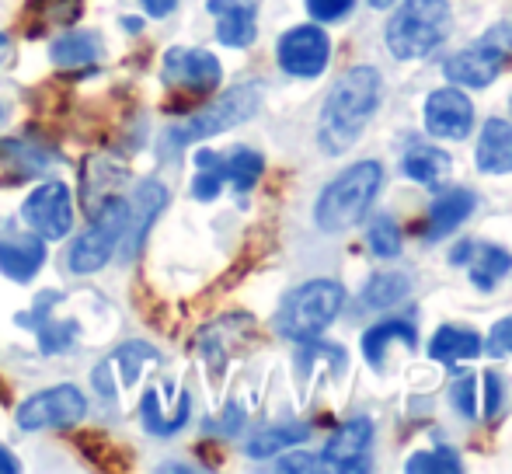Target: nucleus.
<instances>
[{
	"instance_id": "1",
	"label": "nucleus",
	"mask_w": 512,
	"mask_h": 474,
	"mask_svg": "<svg viewBox=\"0 0 512 474\" xmlns=\"http://www.w3.org/2000/svg\"><path fill=\"white\" fill-rule=\"evenodd\" d=\"M380 70L377 67H352L331 84L328 98L321 105V126H317V143L324 154L338 157L352 150V143L363 136L366 122L380 109Z\"/></svg>"
},
{
	"instance_id": "2",
	"label": "nucleus",
	"mask_w": 512,
	"mask_h": 474,
	"mask_svg": "<svg viewBox=\"0 0 512 474\" xmlns=\"http://www.w3.org/2000/svg\"><path fill=\"white\" fill-rule=\"evenodd\" d=\"M380 189H384V168L380 161H359L349 171L328 182L317 196L314 206V224L324 234H342L349 227L363 224L370 206L377 203Z\"/></svg>"
},
{
	"instance_id": "3",
	"label": "nucleus",
	"mask_w": 512,
	"mask_h": 474,
	"mask_svg": "<svg viewBox=\"0 0 512 474\" xmlns=\"http://www.w3.org/2000/svg\"><path fill=\"white\" fill-rule=\"evenodd\" d=\"M258 109H262V84L258 81L237 84V88L223 91L216 102H209L206 109L192 112L185 122H175L161 140L164 154H178V150L189 147V143H199V140H209V136L227 133V129L248 122Z\"/></svg>"
},
{
	"instance_id": "4",
	"label": "nucleus",
	"mask_w": 512,
	"mask_h": 474,
	"mask_svg": "<svg viewBox=\"0 0 512 474\" xmlns=\"http://www.w3.org/2000/svg\"><path fill=\"white\" fill-rule=\"evenodd\" d=\"M453 14L446 0H405L387 21V49L398 60H422L439 42H446Z\"/></svg>"
},
{
	"instance_id": "5",
	"label": "nucleus",
	"mask_w": 512,
	"mask_h": 474,
	"mask_svg": "<svg viewBox=\"0 0 512 474\" xmlns=\"http://www.w3.org/2000/svg\"><path fill=\"white\" fill-rule=\"evenodd\" d=\"M342 304H345L342 283H335V279H310V283L297 286V290L279 304L276 328H279V335H286V339H293V342L317 339V335L338 318Z\"/></svg>"
},
{
	"instance_id": "6",
	"label": "nucleus",
	"mask_w": 512,
	"mask_h": 474,
	"mask_svg": "<svg viewBox=\"0 0 512 474\" xmlns=\"http://www.w3.org/2000/svg\"><path fill=\"white\" fill-rule=\"evenodd\" d=\"M512 56V21L492 25L478 42L464 46L443 63V74L457 88H488Z\"/></svg>"
},
{
	"instance_id": "7",
	"label": "nucleus",
	"mask_w": 512,
	"mask_h": 474,
	"mask_svg": "<svg viewBox=\"0 0 512 474\" xmlns=\"http://www.w3.org/2000/svg\"><path fill=\"white\" fill-rule=\"evenodd\" d=\"M126 231V199L122 196H108L95 213H91V224L84 234H77V241L70 244V272L77 276H88L98 272L102 265H108V258L115 255Z\"/></svg>"
},
{
	"instance_id": "8",
	"label": "nucleus",
	"mask_w": 512,
	"mask_h": 474,
	"mask_svg": "<svg viewBox=\"0 0 512 474\" xmlns=\"http://www.w3.org/2000/svg\"><path fill=\"white\" fill-rule=\"evenodd\" d=\"M88 415V398L74 384L46 387L18 405L14 419L25 433H42V429H74Z\"/></svg>"
},
{
	"instance_id": "9",
	"label": "nucleus",
	"mask_w": 512,
	"mask_h": 474,
	"mask_svg": "<svg viewBox=\"0 0 512 474\" xmlns=\"http://www.w3.org/2000/svg\"><path fill=\"white\" fill-rule=\"evenodd\" d=\"M161 77L171 91L189 98H206L220 88L223 67L209 49H192V46H175L164 53Z\"/></svg>"
},
{
	"instance_id": "10",
	"label": "nucleus",
	"mask_w": 512,
	"mask_h": 474,
	"mask_svg": "<svg viewBox=\"0 0 512 474\" xmlns=\"http://www.w3.org/2000/svg\"><path fill=\"white\" fill-rule=\"evenodd\" d=\"M21 220L42 241H63L74 231V192L63 182H42L21 206Z\"/></svg>"
},
{
	"instance_id": "11",
	"label": "nucleus",
	"mask_w": 512,
	"mask_h": 474,
	"mask_svg": "<svg viewBox=\"0 0 512 474\" xmlns=\"http://www.w3.org/2000/svg\"><path fill=\"white\" fill-rule=\"evenodd\" d=\"M279 67L293 77H321L331 60V39L321 25H297L276 46Z\"/></svg>"
},
{
	"instance_id": "12",
	"label": "nucleus",
	"mask_w": 512,
	"mask_h": 474,
	"mask_svg": "<svg viewBox=\"0 0 512 474\" xmlns=\"http://www.w3.org/2000/svg\"><path fill=\"white\" fill-rule=\"evenodd\" d=\"M425 129L436 140H467L474 129V105L464 88H436L425 98Z\"/></svg>"
},
{
	"instance_id": "13",
	"label": "nucleus",
	"mask_w": 512,
	"mask_h": 474,
	"mask_svg": "<svg viewBox=\"0 0 512 474\" xmlns=\"http://www.w3.org/2000/svg\"><path fill=\"white\" fill-rule=\"evenodd\" d=\"M164 206H168V189H164L161 182H154V178H147V182H140L133 189V196L126 199V231H122V255L133 262L136 251L143 248V241H147L150 227H154V220L164 213Z\"/></svg>"
},
{
	"instance_id": "14",
	"label": "nucleus",
	"mask_w": 512,
	"mask_h": 474,
	"mask_svg": "<svg viewBox=\"0 0 512 474\" xmlns=\"http://www.w3.org/2000/svg\"><path fill=\"white\" fill-rule=\"evenodd\" d=\"M370 447H373V422L366 415H356V419L342 422L331 433V440L321 450V461L324 468L366 471L370 468Z\"/></svg>"
},
{
	"instance_id": "15",
	"label": "nucleus",
	"mask_w": 512,
	"mask_h": 474,
	"mask_svg": "<svg viewBox=\"0 0 512 474\" xmlns=\"http://www.w3.org/2000/svg\"><path fill=\"white\" fill-rule=\"evenodd\" d=\"M453 265L467 262V276L478 290H492L502 276L512 272V255L502 244H488V241H460L450 255Z\"/></svg>"
},
{
	"instance_id": "16",
	"label": "nucleus",
	"mask_w": 512,
	"mask_h": 474,
	"mask_svg": "<svg viewBox=\"0 0 512 474\" xmlns=\"http://www.w3.org/2000/svg\"><path fill=\"white\" fill-rule=\"evenodd\" d=\"M46 262V241L39 234H0V272L14 283H32Z\"/></svg>"
},
{
	"instance_id": "17",
	"label": "nucleus",
	"mask_w": 512,
	"mask_h": 474,
	"mask_svg": "<svg viewBox=\"0 0 512 474\" xmlns=\"http://www.w3.org/2000/svg\"><path fill=\"white\" fill-rule=\"evenodd\" d=\"M206 11L216 18V39L230 49H244L258 35V14L251 0H209Z\"/></svg>"
},
{
	"instance_id": "18",
	"label": "nucleus",
	"mask_w": 512,
	"mask_h": 474,
	"mask_svg": "<svg viewBox=\"0 0 512 474\" xmlns=\"http://www.w3.org/2000/svg\"><path fill=\"white\" fill-rule=\"evenodd\" d=\"M478 206V196L471 189H450L443 196H436L429 210V220H425V241H443L446 234H453Z\"/></svg>"
},
{
	"instance_id": "19",
	"label": "nucleus",
	"mask_w": 512,
	"mask_h": 474,
	"mask_svg": "<svg viewBox=\"0 0 512 474\" xmlns=\"http://www.w3.org/2000/svg\"><path fill=\"white\" fill-rule=\"evenodd\" d=\"M474 161H478V171H485V175H509L512 171V122L509 119H488L485 126H481Z\"/></svg>"
},
{
	"instance_id": "20",
	"label": "nucleus",
	"mask_w": 512,
	"mask_h": 474,
	"mask_svg": "<svg viewBox=\"0 0 512 474\" xmlns=\"http://www.w3.org/2000/svg\"><path fill=\"white\" fill-rule=\"evenodd\" d=\"M49 161H53V154L35 140L14 136V140L0 143V171L7 175V182H25V178L46 171Z\"/></svg>"
},
{
	"instance_id": "21",
	"label": "nucleus",
	"mask_w": 512,
	"mask_h": 474,
	"mask_svg": "<svg viewBox=\"0 0 512 474\" xmlns=\"http://www.w3.org/2000/svg\"><path fill=\"white\" fill-rule=\"evenodd\" d=\"M391 342H401V346H415V342H418L415 325H411L408 318H387V321L373 325L370 332L363 335V356H366V363H370L377 373H384L387 349H391Z\"/></svg>"
},
{
	"instance_id": "22",
	"label": "nucleus",
	"mask_w": 512,
	"mask_h": 474,
	"mask_svg": "<svg viewBox=\"0 0 512 474\" xmlns=\"http://www.w3.org/2000/svg\"><path fill=\"white\" fill-rule=\"evenodd\" d=\"M450 154L439 147H425V143H415V147L405 150L401 157V171L408 178H415L418 185H429V189H439V185L450 178Z\"/></svg>"
},
{
	"instance_id": "23",
	"label": "nucleus",
	"mask_w": 512,
	"mask_h": 474,
	"mask_svg": "<svg viewBox=\"0 0 512 474\" xmlns=\"http://www.w3.org/2000/svg\"><path fill=\"white\" fill-rule=\"evenodd\" d=\"M481 353V335L474 328H460V325H443L429 342V356L439 363L453 366L460 359H474Z\"/></svg>"
},
{
	"instance_id": "24",
	"label": "nucleus",
	"mask_w": 512,
	"mask_h": 474,
	"mask_svg": "<svg viewBox=\"0 0 512 474\" xmlns=\"http://www.w3.org/2000/svg\"><path fill=\"white\" fill-rule=\"evenodd\" d=\"M307 436H310L307 422H293V426H269V429H258L244 450H248V457H255V461H265V457H279L283 450L304 443Z\"/></svg>"
},
{
	"instance_id": "25",
	"label": "nucleus",
	"mask_w": 512,
	"mask_h": 474,
	"mask_svg": "<svg viewBox=\"0 0 512 474\" xmlns=\"http://www.w3.org/2000/svg\"><path fill=\"white\" fill-rule=\"evenodd\" d=\"M102 56V42L98 35H60V39L49 46V60L60 70H74V67H88Z\"/></svg>"
},
{
	"instance_id": "26",
	"label": "nucleus",
	"mask_w": 512,
	"mask_h": 474,
	"mask_svg": "<svg viewBox=\"0 0 512 474\" xmlns=\"http://www.w3.org/2000/svg\"><path fill=\"white\" fill-rule=\"evenodd\" d=\"M262 171H265V157L258 154V150H248V147H237L234 154L220 161L223 182H230L237 192L255 189V182L262 178Z\"/></svg>"
},
{
	"instance_id": "27",
	"label": "nucleus",
	"mask_w": 512,
	"mask_h": 474,
	"mask_svg": "<svg viewBox=\"0 0 512 474\" xmlns=\"http://www.w3.org/2000/svg\"><path fill=\"white\" fill-rule=\"evenodd\" d=\"M411 283L405 272H377V276H370V283H366L363 290V307H370V311H387V307L401 304V300L408 297Z\"/></svg>"
},
{
	"instance_id": "28",
	"label": "nucleus",
	"mask_w": 512,
	"mask_h": 474,
	"mask_svg": "<svg viewBox=\"0 0 512 474\" xmlns=\"http://www.w3.org/2000/svg\"><path fill=\"white\" fill-rule=\"evenodd\" d=\"M189 412H192L189 394H182V405H178L175 419H164V415H161V401H157L154 387H150V391L143 394V401H140V422H143V429H147V433H154V436H175L178 429L189 422Z\"/></svg>"
},
{
	"instance_id": "29",
	"label": "nucleus",
	"mask_w": 512,
	"mask_h": 474,
	"mask_svg": "<svg viewBox=\"0 0 512 474\" xmlns=\"http://www.w3.org/2000/svg\"><path fill=\"white\" fill-rule=\"evenodd\" d=\"M366 244H370V251L377 258H398L401 248H405V234H401L398 220L380 213V217H373L370 227H366Z\"/></svg>"
},
{
	"instance_id": "30",
	"label": "nucleus",
	"mask_w": 512,
	"mask_h": 474,
	"mask_svg": "<svg viewBox=\"0 0 512 474\" xmlns=\"http://www.w3.org/2000/svg\"><path fill=\"white\" fill-rule=\"evenodd\" d=\"M405 471L411 474H460L464 461L457 457V450L439 447V450H425V454H411L405 461Z\"/></svg>"
},
{
	"instance_id": "31",
	"label": "nucleus",
	"mask_w": 512,
	"mask_h": 474,
	"mask_svg": "<svg viewBox=\"0 0 512 474\" xmlns=\"http://www.w3.org/2000/svg\"><path fill=\"white\" fill-rule=\"evenodd\" d=\"M143 359L157 363V349L143 346V342H129V346H122L119 353L112 356V363L122 366V377H126V384H136V377H140V370H143Z\"/></svg>"
},
{
	"instance_id": "32",
	"label": "nucleus",
	"mask_w": 512,
	"mask_h": 474,
	"mask_svg": "<svg viewBox=\"0 0 512 474\" xmlns=\"http://www.w3.org/2000/svg\"><path fill=\"white\" fill-rule=\"evenodd\" d=\"M474 387H478V377L474 373H457V380H453V408H457L464 419H478V405H474Z\"/></svg>"
},
{
	"instance_id": "33",
	"label": "nucleus",
	"mask_w": 512,
	"mask_h": 474,
	"mask_svg": "<svg viewBox=\"0 0 512 474\" xmlns=\"http://www.w3.org/2000/svg\"><path fill=\"white\" fill-rule=\"evenodd\" d=\"M481 349H485L488 356H495V359L512 356V318L495 321L492 332H488V339H485V346H481Z\"/></svg>"
},
{
	"instance_id": "34",
	"label": "nucleus",
	"mask_w": 512,
	"mask_h": 474,
	"mask_svg": "<svg viewBox=\"0 0 512 474\" xmlns=\"http://www.w3.org/2000/svg\"><path fill=\"white\" fill-rule=\"evenodd\" d=\"M356 7V0H307V11H310V18L314 21H342L345 14Z\"/></svg>"
},
{
	"instance_id": "35",
	"label": "nucleus",
	"mask_w": 512,
	"mask_h": 474,
	"mask_svg": "<svg viewBox=\"0 0 512 474\" xmlns=\"http://www.w3.org/2000/svg\"><path fill=\"white\" fill-rule=\"evenodd\" d=\"M279 471H324V461H321V454H283L279 457Z\"/></svg>"
},
{
	"instance_id": "36",
	"label": "nucleus",
	"mask_w": 512,
	"mask_h": 474,
	"mask_svg": "<svg viewBox=\"0 0 512 474\" xmlns=\"http://www.w3.org/2000/svg\"><path fill=\"white\" fill-rule=\"evenodd\" d=\"M481 387H485V415L492 419L495 412H499V405H502V380H499V373H481Z\"/></svg>"
},
{
	"instance_id": "37",
	"label": "nucleus",
	"mask_w": 512,
	"mask_h": 474,
	"mask_svg": "<svg viewBox=\"0 0 512 474\" xmlns=\"http://www.w3.org/2000/svg\"><path fill=\"white\" fill-rule=\"evenodd\" d=\"M143 7H147L154 18H168V14L178 7V0H143Z\"/></svg>"
},
{
	"instance_id": "38",
	"label": "nucleus",
	"mask_w": 512,
	"mask_h": 474,
	"mask_svg": "<svg viewBox=\"0 0 512 474\" xmlns=\"http://www.w3.org/2000/svg\"><path fill=\"white\" fill-rule=\"evenodd\" d=\"M18 471H21L18 457H14L7 447H0V474H18Z\"/></svg>"
},
{
	"instance_id": "39",
	"label": "nucleus",
	"mask_w": 512,
	"mask_h": 474,
	"mask_svg": "<svg viewBox=\"0 0 512 474\" xmlns=\"http://www.w3.org/2000/svg\"><path fill=\"white\" fill-rule=\"evenodd\" d=\"M7 53H11V39H7V35H0V67H4Z\"/></svg>"
},
{
	"instance_id": "40",
	"label": "nucleus",
	"mask_w": 512,
	"mask_h": 474,
	"mask_svg": "<svg viewBox=\"0 0 512 474\" xmlns=\"http://www.w3.org/2000/svg\"><path fill=\"white\" fill-rule=\"evenodd\" d=\"M391 4H394V0H370L373 11H384V7H391Z\"/></svg>"
},
{
	"instance_id": "41",
	"label": "nucleus",
	"mask_w": 512,
	"mask_h": 474,
	"mask_svg": "<svg viewBox=\"0 0 512 474\" xmlns=\"http://www.w3.org/2000/svg\"><path fill=\"white\" fill-rule=\"evenodd\" d=\"M509 112H512V98H509Z\"/></svg>"
},
{
	"instance_id": "42",
	"label": "nucleus",
	"mask_w": 512,
	"mask_h": 474,
	"mask_svg": "<svg viewBox=\"0 0 512 474\" xmlns=\"http://www.w3.org/2000/svg\"><path fill=\"white\" fill-rule=\"evenodd\" d=\"M0 119H4V109H0Z\"/></svg>"
}]
</instances>
